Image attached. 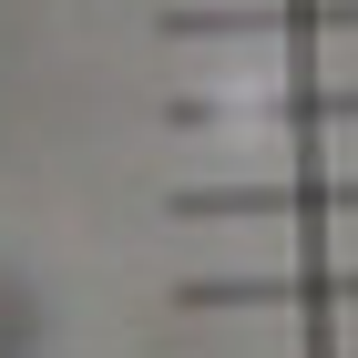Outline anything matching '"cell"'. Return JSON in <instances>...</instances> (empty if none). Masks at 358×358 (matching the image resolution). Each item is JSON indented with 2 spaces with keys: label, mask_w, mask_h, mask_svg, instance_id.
I'll use <instances>...</instances> for the list:
<instances>
[{
  "label": "cell",
  "mask_w": 358,
  "mask_h": 358,
  "mask_svg": "<svg viewBox=\"0 0 358 358\" xmlns=\"http://www.w3.org/2000/svg\"><path fill=\"white\" fill-rule=\"evenodd\" d=\"M185 317H246V307H358V266H266V276H185Z\"/></svg>",
  "instance_id": "1"
},
{
  "label": "cell",
  "mask_w": 358,
  "mask_h": 358,
  "mask_svg": "<svg viewBox=\"0 0 358 358\" xmlns=\"http://www.w3.org/2000/svg\"><path fill=\"white\" fill-rule=\"evenodd\" d=\"M174 41H276V31H358V0H174Z\"/></svg>",
  "instance_id": "2"
},
{
  "label": "cell",
  "mask_w": 358,
  "mask_h": 358,
  "mask_svg": "<svg viewBox=\"0 0 358 358\" xmlns=\"http://www.w3.org/2000/svg\"><path fill=\"white\" fill-rule=\"evenodd\" d=\"M185 225H225V215H358V174L338 185H174Z\"/></svg>",
  "instance_id": "3"
}]
</instances>
